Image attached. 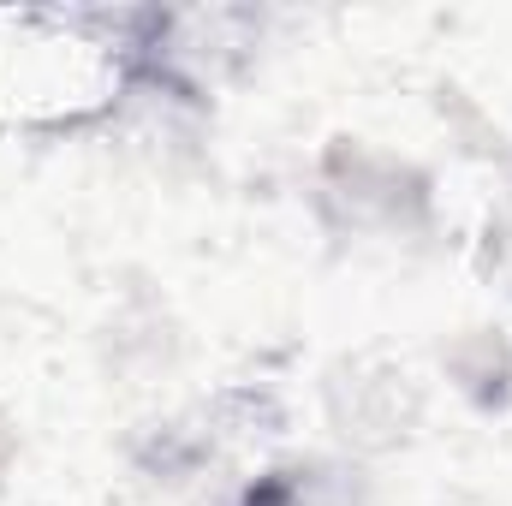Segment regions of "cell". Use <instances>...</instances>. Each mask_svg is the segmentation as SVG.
<instances>
[{
    "instance_id": "1",
    "label": "cell",
    "mask_w": 512,
    "mask_h": 506,
    "mask_svg": "<svg viewBox=\"0 0 512 506\" xmlns=\"http://www.w3.org/2000/svg\"><path fill=\"white\" fill-rule=\"evenodd\" d=\"M120 60L102 36L48 12H0V114L78 120L108 102Z\"/></svg>"
}]
</instances>
